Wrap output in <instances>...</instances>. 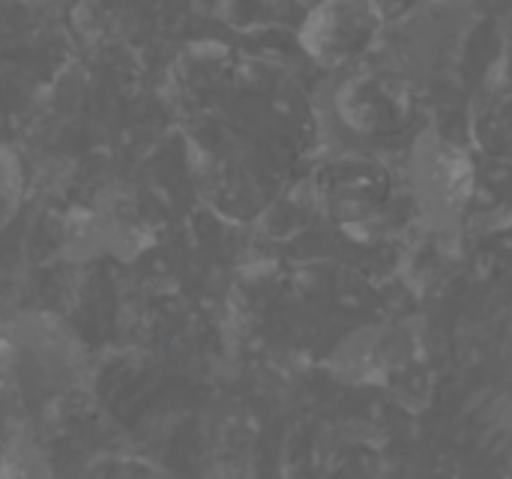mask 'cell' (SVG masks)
<instances>
[{"mask_svg": "<svg viewBox=\"0 0 512 479\" xmlns=\"http://www.w3.org/2000/svg\"><path fill=\"white\" fill-rule=\"evenodd\" d=\"M381 15L366 3H327L318 6L303 24V48L327 69L357 63L378 39Z\"/></svg>", "mask_w": 512, "mask_h": 479, "instance_id": "3957f363", "label": "cell"}, {"mask_svg": "<svg viewBox=\"0 0 512 479\" xmlns=\"http://www.w3.org/2000/svg\"><path fill=\"white\" fill-rule=\"evenodd\" d=\"M315 192L333 222L342 228H360L384 216L393 198V177L378 159L366 153H345L318 168Z\"/></svg>", "mask_w": 512, "mask_h": 479, "instance_id": "7a4b0ae2", "label": "cell"}, {"mask_svg": "<svg viewBox=\"0 0 512 479\" xmlns=\"http://www.w3.org/2000/svg\"><path fill=\"white\" fill-rule=\"evenodd\" d=\"M333 108L342 126L360 138L393 141L414 129L420 117L417 87L387 69H360L342 78L333 93Z\"/></svg>", "mask_w": 512, "mask_h": 479, "instance_id": "6da1fadb", "label": "cell"}]
</instances>
